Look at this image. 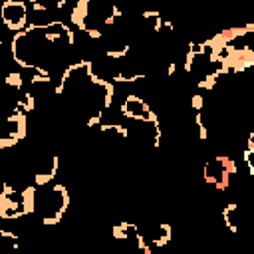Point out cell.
Segmentation results:
<instances>
[{
	"instance_id": "1",
	"label": "cell",
	"mask_w": 254,
	"mask_h": 254,
	"mask_svg": "<svg viewBox=\"0 0 254 254\" xmlns=\"http://www.w3.org/2000/svg\"><path fill=\"white\" fill-rule=\"evenodd\" d=\"M69 206V192L64 183H52L50 187H36L34 212L40 214V220L46 226H56L62 222Z\"/></svg>"
},
{
	"instance_id": "2",
	"label": "cell",
	"mask_w": 254,
	"mask_h": 254,
	"mask_svg": "<svg viewBox=\"0 0 254 254\" xmlns=\"http://www.w3.org/2000/svg\"><path fill=\"white\" fill-rule=\"evenodd\" d=\"M28 4L22 0H4L0 4V22L6 32L18 34L28 26Z\"/></svg>"
}]
</instances>
